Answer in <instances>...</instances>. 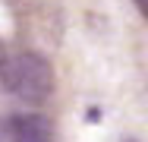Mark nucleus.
<instances>
[{"label": "nucleus", "instance_id": "f257e3e1", "mask_svg": "<svg viewBox=\"0 0 148 142\" xmlns=\"http://www.w3.org/2000/svg\"><path fill=\"white\" fill-rule=\"evenodd\" d=\"M0 85L25 104H41L54 92V70L35 51L10 54L0 60Z\"/></svg>", "mask_w": 148, "mask_h": 142}, {"label": "nucleus", "instance_id": "f03ea898", "mask_svg": "<svg viewBox=\"0 0 148 142\" xmlns=\"http://www.w3.org/2000/svg\"><path fill=\"white\" fill-rule=\"evenodd\" d=\"M3 142H54V130L41 114H19L0 123Z\"/></svg>", "mask_w": 148, "mask_h": 142}, {"label": "nucleus", "instance_id": "7ed1b4c3", "mask_svg": "<svg viewBox=\"0 0 148 142\" xmlns=\"http://www.w3.org/2000/svg\"><path fill=\"white\" fill-rule=\"evenodd\" d=\"M132 3L139 6V13H142V16H145V19H148V0H132Z\"/></svg>", "mask_w": 148, "mask_h": 142}]
</instances>
